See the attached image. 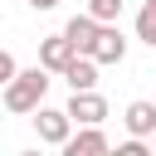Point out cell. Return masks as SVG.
<instances>
[{
	"label": "cell",
	"mask_w": 156,
	"mask_h": 156,
	"mask_svg": "<svg viewBox=\"0 0 156 156\" xmlns=\"http://www.w3.org/2000/svg\"><path fill=\"white\" fill-rule=\"evenodd\" d=\"M54 5H58V0H29V10H39V15H44V10H54Z\"/></svg>",
	"instance_id": "5bb4252c"
},
{
	"label": "cell",
	"mask_w": 156,
	"mask_h": 156,
	"mask_svg": "<svg viewBox=\"0 0 156 156\" xmlns=\"http://www.w3.org/2000/svg\"><path fill=\"white\" fill-rule=\"evenodd\" d=\"M78 49L63 39V34H49V39H39V68L44 73H63V63L73 58Z\"/></svg>",
	"instance_id": "8992f818"
},
{
	"label": "cell",
	"mask_w": 156,
	"mask_h": 156,
	"mask_svg": "<svg viewBox=\"0 0 156 156\" xmlns=\"http://www.w3.org/2000/svg\"><path fill=\"white\" fill-rule=\"evenodd\" d=\"M63 83H68V93H73V88H98V63H93L88 54H73V58L63 63Z\"/></svg>",
	"instance_id": "ba28073f"
},
{
	"label": "cell",
	"mask_w": 156,
	"mask_h": 156,
	"mask_svg": "<svg viewBox=\"0 0 156 156\" xmlns=\"http://www.w3.org/2000/svg\"><path fill=\"white\" fill-rule=\"evenodd\" d=\"M117 156H146V136H127L117 146Z\"/></svg>",
	"instance_id": "7c38bea8"
},
{
	"label": "cell",
	"mask_w": 156,
	"mask_h": 156,
	"mask_svg": "<svg viewBox=\"0 0 156 156\" xmlns=\"http://www.w3.org/2000/svg\"><path fill=\"white\" fill-rule=\"evenodd\" d=\"M88 58L102 68V63H122L127 58V39H122V29L117 24H98V34H93V44H88Z\"/></svg>",
	"instance_id": "3957f363"
},
{
	"label": "cell",
	"mask_w": 156,
	"mask_h": 156,
	"mask_svg": "<svg viewBox=\"0 0 156 156\" xmlns=\"http://www.w3.org/2000/svg\"><path fill=\"white\" fill-rule=\"evenodd\" d=\"M49 73L34 63V68H15L10 73V83L0 88V98H5V112H34L39 102H44V93H49Z\"/></svg>",
	"instance_id": "6da1fadb"
},
{
	"label": "cell",
	"mask_w": 156,
	"mask_h": 156,
	"mask_svg": "<svg viewBox=\"0 0 156 156\" xmlns=\"http://www.w3.org/2000/svg\"><path fill=\"white\" fill-rule=\"evenodd\" d=\"M102 151H112V141H107L98 127H78V132H68V141H63V156H102Z\"/></svg>",
	"instance_id": "5b68a950"
},
{
	"label": "cell",
	"mask_w": 156,
	"mask_h": 156,
	"mask_svg": "<svg viewBox=\"0 0 156 156\" xmlns=\"http://www.w3.org/2000/svg\"><path fill=\"white\" fill-rule=\"evenodd\" d=\"M88 15L98 24H117L122 20V0H88Z\"/></svg>",
	"instance_id": "8fae6325"
},
{
	"label": "cell",
	"mask_w": 156,
	"mask_h": 156,
	"mask_svg": "<svg viewBox=\"0 0 156 156\" xmlns=\"http://www.w3.org/2000/svg\"><path fill=\"white\" fill-rule=\"evenodd\" d=\"M151 151H156V132H151Z\"/></svg>",
	"instance_id": "9a60e30c"
},
{
	"label": "cell",
	"mask_w": 156,
	"mask_h": 156,
	"mask_svg": "<svg viewBox=\"0 0 156 156\" xmlns=\"http://www.w3.org/2000/svg\"><path fill=\"white\" fill-rule=\"evenodd\" d=\"M63 112H68L73 127H102V117H107V98H102L98 88H73Z\"/></svg>",
	"instance_id": "7a4b0ae2"
},
{
	"label": "cell",
	"mask_w": 156,
	"mask_h": 156,
	"mask_svg": "<svg viewBox=\"0 0 156 156\" xmlns=\"http://www.w3.org/2000/svg\"><path fill=\"white\" fill-rule=\"evenodd\" d=\"M122 127H127V136H151V132H156V102H146V98L127 102Z\"/></svg>",
	"instance_id": "52a82bcc"
},
{
	"label": "cell",
	"mask_w": 156,
	"mask_h": 156,
	"mask_svg": "<svg viewBox=\"0 0 156 156\" xmlns=\"http://www.w3.org/2000/svg\"><path fill=\"white\" fill-rule=\"evenodd\" d=\"M93 34H98V20H93L88 10H83V15H73V20L63 24V39H68V44H73L78 54H88V44H93Z\"/></svg>",
	"instance_id": "9c48e42d"
},
{
	"label": "cell",
	"mask_w": 156,
	"mask_h": 156,
	"mask_svg": "<svg viewBox=\"0 0 156 156\" xmlns=\"http://www.w3.org/2000/svg\"><path fill=\"white\" fill-rule=\"evenodd\" d=\"M136 39L156 49V0H146V5L136 10Z\"/></svg>",
	"instance_id": "30bf717a"
},
{
	"label": "cell",
	"mask_w": 156,
	"mask_h": 156,
	"mask_svg": "<svg viewBox=\"0 0 156 156\" xmlns=\"http://www.w3.org/2000/svg\"><path fill=\"white\" fill-rule=\"evenodd\" d=\"M34 132H39V141H49V146H63L68 141V132H73V122H68V112L63 107H34Z\"/></svg>",
	"instance_id": "277c9868"
},
{
	"label": "cell",
	"mask_w": 156,
	"mask_h": 156,
	"mask_svg": "<svg viewBox=\"0 0 156 156\" xmlns=\"http://www.w3.org/2000/svg\"><path fill=\"white\" fill-rule=\"evenodd\" d=\"M15 68H20V63H15V54H10V49H0V88L10 83V73H15Z\"/></svg>",
	"instance_id": "4fadbf2b"
}]
</instances>
